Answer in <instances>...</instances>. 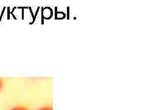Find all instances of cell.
<instances>
[{"label": "cell", "instance_id": "6da1fadb", "mask_svg": "<svg viewBox=\"0 0 146 110\" xmlns=\"http://www.w3.org/2000/svg\"><path fill=\"white\" fill-rule=\"evenodd\" d=\"M10 110H30V109L24 106H17L15 107H13Z\"/></svg>", "mask_w": 146, "mask_h": 110}, {"label": "cell", "instance_id": "7a4b0ae2", "mask_svg": "<svg viewBox=\"0 0 146 110\" xmlns=\"http://www.w3.org/2000/svg\"><path fill=\"white\" fill-rule=\"evenodd\" d=\"M38 110H52V108L50 107H43L39 108Z\"/></svg>", "mask_w": 146, "mask_h": 110}, {"label": "cell", "instance_id": "3957f363", "mask_svg": "<svg viewBox=\"0 0 146 110\" xmlns=\"http://www.w3.org/2000/svg\"><path fill=\"white\" fill-rule=\"evenodd\" d=\"M3 86V80L0 78V91H1V90L2 89Z\"/></svg>", "mask_w": 146, "mask_h": 110}]
</instances>
